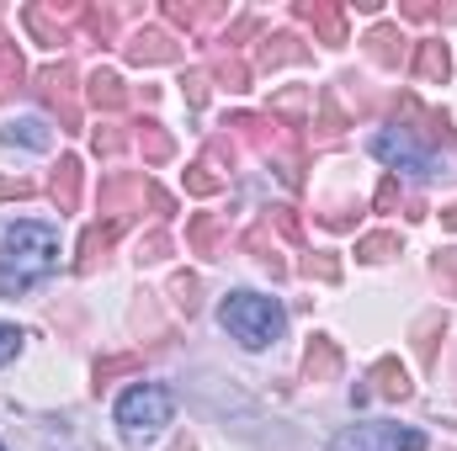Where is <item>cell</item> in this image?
Listing matches in <instances>:
<instances>
[{"mask_svg": "<svg viewBox=\"0 0 457 451\" xmlns=\"http://www.w3.org/2000/svg\"><path fill=\"white\" fill-rule=\"evenodd\" d=\"M187 244H192V255H219L224 250V218L219 213H192L187 218Z\"/></svg>", "mask_w": 457, "mask_h": 451, "instance_id": "cell-21", "label": "cell"}, {"mask_svg": "<svg viewBox=\"0 0 457 451\" xmlns=\"http://www.w3.org/2000/svg\"><path fill=\"white\" fill-rule=\"evenodd\" d=\"M203 160H208L213 170L224 165V176H228V170H234V160H239V149H234V138H228V133H213V138H208V154H203Z\"/></svg>", "mask_w": 457, "mask_h": 451, "instance_id": "cell-42", "label": "cell"}, {"mask_svg": "<svg viewBox=\"0 0 457 451\" xmlns=\"http://www.w3.org/2000/svg\"><path fill=\"white\" fill-rule=\"evenodd\" d=\"M293 11H298L303 27H314L320 43H330V48H341L345 43V11L336 5V0H298Z\"/></svg>", "mask_w": 457, "mask_h": 451, "instance_id": "cell-12", "label": "cell"}, {"mask_svg": "<svg viewBox=\"0 0 457 451\" xmlns=\"http://www.w3.org/2000/svg\"><path fill=\"white\" fill-rule=\"evenodd\" d=\"M309 107H314V91H277L271 96V107H266V117H277L282 127H309Z\"/></svg>", "mask_w": 457, "mask_h": 451, "instance_id": "cell-23", "label": "cell"}, {"mask_svg": "<svg viewBox=\"0 0 457 451\" xmlns=\"http://www.w3.org/2000/svg\"><path fill=\"white\" fill-rule=\"evenodd\" d=\"M431 276H436L442 298H457V250H436V260H431Z\"/></svg>", "mask_w": 457, "mask_h": 451, "instance_id": "cell-38", "label": "cell"}, {"mask_svg": "<svg viewBox=\"0 0 457 451\" xmlns=\"http://www.w3.org/2000/svg\"><path fill=\"white\" fill-rule=\"evenodd\" d=\"M138 133H133V144H138V154H144V165H165L170 154H176V138L154 122V117H144V122H133Z\"/></svg>", "mask_w": 457, "mask_h": 451, "instance_id": "cell-22", "label": "cell"}, {"mask_svg": "<svg viewBox=\"0 0 457 451\" xmlns=\"http://www.w3.org/2000/svg\"><path fill=\"white\" fill-rule=\"evenodd\" d=\"M144 372V356L138 350H117V356H96V366H91V388L102 393L107 382H117V377H138Z\"/></svg>", "mask_w": 457, "mask_h": 451, "instance_id": "cell-24", "label": "cell"}, {"mask_svg": "<svg viewBox=\"0 0 457 451\" xmlns=\"http://www.w3.org/2000/svg\"><path fill=\"white\" fill-rule=\"evenodd\" d=\"M361 43H367V53H372V64H383V70H399V64L410 59V48H404L410 37H404L399 27H388V21H378V27H372V32H367Z\"/></svg>", "mask_w": 457, "mask_h": 451, "instance_id": "cell-16", "label": "cell"}, {"mask_svg": "<svg viewBox=\"0 0 457 451\" xmlns=\"http://www.w3.org/2000/svg\"><path fill=\"white\" fill-rule=\"evenodd\" d=\"M224 127H234L261 160H271L287 186H303V138L293 127H282L277 117H266V112H228Z\"/></svg>", "mask_w": 457, "mask_h": 451, "instance_id": "cell-2", "label": "cell"}, {"mask_svg": "<svg viewBox=\"0 0 457 451\" xmlns=\"http://www.w3.org/2000/svg\"><path fill=\"white\" fill-rule=\"evenodd\" d=\"M367 382H372L367 393H372V398H388V404H404V398L415 393V382H410V372H404V366H399L394 356H383V361H372V377H367Z\"/></svg>", "mask_w": 457, "mask_h": 451, "instance_id": "cell-14", "label": "cell"}, {"mask_svg": "<svg viewBox=\"0 0 457 451\" xmlns=\"http://www.w3.org/2000/svg\"><path fill=\"white\" fill-rule=\"evenodd\" d=\"M447 340V319L442 314H420L415 319V356L426 361V366H436V345Z\"/></svg>", "mask_w": 457, "mask_h": 451, "instance_id": "cell-29", "label": "cell"}, {"mask_svg": "<svg viewBox=\"0 0 457 451\" xmlns=\"http://www.w3.org/2000/svg\"><path fill=\"white\" fill-rule=\"evenodd\" d=\"M372 208H378V213H394V208H399V176H383V186H378Z\"/></svg>", "mask_w": 457, "mask_h": 451, "instance_id": "cell-46", "label": "cell"}, {"mask_svg": "<svg viewBox=\"0 0 457 451\" xmlns=\"http://www.w3.org/2000/svg\"><path fill=\"white\" fill-rule=\"evenodd\" d=\"M27 197H37L27 176H0V202H27Z\"/></svg>", "mask_w": 457, "mask_h": 451, "instance_id": "cell-44", "label": "cell"}, {"mask_svg": "<svg viewBox=\"0 0 457 451\" xmlns=\"http://www.w3.org/2000/svg\"><path fill=\"white\" fill-rule=\"evenodd\" d=\"M250 32H255V16H239V21H234V27L224 32V43L234 48V43H239V37H250Z\"/></svg>", "mask_w": 457, "mask_h": 451, "instance_id": "cell-48", "label": "cell"}, {"mask_svg": "<svg viewBox=\"0 0 457 451\" xmlns=\"http://www.w3.org/2000/svg\"><path fill=\"white\" fill-rule=\"evenodd\" d=\"M170 255V234L165 228H149L144 239H138V266H154V260H165Z\"/></svg>", "mask_w": 457, "mask_h": 451, "instance_id": "cell-41", "label": "cell"}, {"mask_svg": "<svg viewBox=\"0 0 457 451\" xmlns=\"http://www.w3.org/2000/svg\"><path fill=\"white\" fill-rule=\"evenodd\" d=\"M21 80H27V64H21L16 43H11V37H0V102H11V96L21 91Z\"/></svg>", "mask_w": 457, "mask_h": 451, "instance_id": "cell-31", "label": "cell"}, {"mask_svg": "<svg viewBox=\"0 0 457 451\" xmlns=\"http://www.w3.org/2000/svg\"><path fill=\"white\" fill-rule=\"evenodd\" d=\"M336 451H426V436L410 425H351L336 436Z\"/></svg>", "mask_w": 457, "mask_h": 451, "instance_id": "cell-7", "label": "cell"}, {"mask_svg": "<svg viewBox=\"0 0 457 451\" xmlns=\"http://www.w3.org/2000/svg\"><path fill=\"white\" fill-rule=\"evenodd\" d=\"M219 324H224L245 350H266V345L282 340L287 314H282L277 298H261V292H228L224 308H219Z\"/></svg>", "mask_w": 457, "mask_h": 451, "instance_id": "cell-3", "label": "cell"}, {"mask_svg": "<svg viewBox=\"0 0 457 451\" xmlns=\"http://www.w3.org/2000/svg\"><path fill=\"white\" fill-rule=\"evenodd\" d=\"M336 372H341V345L330 335H314L309 340V350H303V382H336Z\"/></svg>", "mask_w": 457, "mask_h": 451, "instance_id": "cell-15", "label": "cell"}, {"mask_svg": "<svg viewBox=\"0 0 457 451\" xmlns=\"http://www.w3.org/2000/svg\"><path fill=\"white\" fill-rule=\"evenodd\" d=\"M32 91H37V102H43L48 112L59 117V127H64V133H75V127H80V102H75V64H70V59H59V64H43V70H37V80H32Z\"/></svg>", "mask_w": 457, "mask_h": 451, "instance_id": "cell-6", "label": "cell"}, {"mask_svg": "<svg viewBox=\"0 0 457 451\" xmlns=\"http://www.w3.org/2000/svg\"><path fill=\"white\" fill-rule=\"evenodd\" d=\"M245 250L271 271V276H287V260L277 255V239H271V224H255V228H245Z\"/></svg>", "mask_w": 457, "mask_h": 451, "instance_id": "cell-27", "label": "cell"}, {"mask_svg": "<svg viewBox=\"0 0 457 451\" xmlns=\"http://www.w3.org/2000/svg\"><path fill=\"white\" fill-rule=\"evenodd\" d=\"M410 70L426 80V86H442L447 75H453V59H447V43L442 37H426V43H415V53H410Z\"/></svg>", "mask_w": 457, "mask_h": 451, "instance_id": "cell-18", "label": "cell"}, {"mask_svg": "<svg viewBox=\"0 0 457 451\" xmlns=\"http://www.w3.org/2000/svg\"><path fill=\"white\" fill-rule=\"evenodd\" d=\"M399 250H404V244H399V234H394V228H378V234L356 239V255H361V260H372V266H378V260H394Z\"/></svg>", "mask_w": 457, "mask_h": 451, "instance_id": "cell-34", "label": "cell"}, {"mask_svg": "<svg viewBox=\"0 0 457 451\" xmlns=\"http://www.w3.org/2000/svg\"><path fill=\"white\" fill-rule=\"evenodd\" d=\"M372 154H378L383 165L415 176V181H431V176H436V160H431L415 138H404V133H378V138H372Z\"/></svg>", "mask_w": 457, "mask_h": 451, "instance_id": "cell-8", "label": "cell"}, {"mask_svg": "<svg viewBox=\"0 0 457 451\" xmlns=\"http://www.w3.org/2000/svg\"><path fill=\"white\" fill-rule=\"evenodd\" d=\"M59 266V234L48 224H16L0 239V292L21 298Z\"/></svg>", "mask_w": 457, "mask_h": 451, "instance_id": "cell-1", "label": "cell"}, {"mask_svg": "<svg viewBox=\"0 0 457 451\" xmlns=\"http://www.w3.org/2000/svg\"><path fill=\"white\" fill-rule=\"evenodd\" d=\"M208 91H213L208 70H187V75H181V96H187V107H208Z\"/></svg>", "mask_w": 457, "mask_h": 451, "instance_id": "cell-40", "label": "cell"}, {"mask_svg": "<svg viewBox=\"0 0 457 451\" xmlns=\"http://www.w3.org/2000/svg\"><path fill=\"white\" fill-rule=\"evenodd\" d=\"M345 127H351V112H341V91L325 86V91H320V127H314V133H320L325 144H336Z\"/></svg>", "mask_w": 457, "mask_h": 451, "instance_id": "cell-28", "label": "cell"}, {"mask_svg": "<svg viewBox=\"0 0 457 451\" xmlns=\"http://www.w3.org/2000/svg\"><path fill=\"white\" fill-rule=\"evenodd\" d=\"M266 224H277V234L287 239V244H303V224H298V213L293 208H271V218Z\"/></svg>", "mask_w": 457, "mask_h": 451, "instance_id": "cell-43", "label": "cell"}, {"mask_svg": "<svg viewBox=\"0 0 457 451\" xmlns=\"http://www.w3.org/2000/svg\"><path fill=\"white\" fill-rule=\"evenodd\" d=\"M117 234H122V224H112V218H102V224H91L80 234V260H75L80 276H96L102 271V260H107V250L117 244Z\"/></svg>", "mask_w": 457, "mask_h": 451, "instance_id": "cell-13", "label": "cell"}, {"mask_svg": "<svg viewBox=\"0 0 457 451\" xmlns=\"http://www.w3.org/2000/svg\"><path fill=\"white\" fill-rule=\"evenodd\" d=\"M394 122H399V133L415 138V144H453L447 112H426L415 96H399V102H394Z\"/></svg>", "mask_w": 457, "mask_h": 451, "instance_id": "cell-9", "label": "cell"}, {"mask_svg": "<svg viewBox=\"0 0 457 451\" xmlns=\"http://www.w3.org/2000/svg\"><path fill=\"white\" fill-rule=\"evenodd\" d=\"M0 451H5V447H0Z\"/></svg>", "mask_w": 457, "mask_h": 451, "instance_id": "cell-50", "label": "cell"}, {"mask_svg": "<svg viewBox=\"0 0 457 451\" xmlns=\"http://www.w3.org/2000/svg\"><path fill=\"white\" fill-rule=\"evenodd\" d=\"M144 202H149L160 218H170V213H176V202H170L149 176H107V181H102V192H96V208H102L112 224H128L133 213H144Z\"/></svg>", "mask_w": 457, "mask_h": 451, "instance_id": "cell-5", "label": "cell"}, {"mask_svg": "<svg viewBox=\"0 0 457 451\" xmlns=\"http://www.w3.org/2000/svg\"><path fill=\"white\" fill-rule=\"evenodd\" d=\"M86 102H91L96 112H122V107H128V86H122V75H117V70H91V80H86Z\"/></svg>", "mask_w": 457, "mask_h": 451, "instance_id": "cell-19", "label": "cell"}, {"mask_svg": "<svg viewBox=\"0 0 457 451\" xmlns=\"http://www.w3.org/2000/svg\"><path fill=\"white\" fill-rule=\"evenodd\" d=\"M80 176H86V170H80L75 154H64V160L54 165V176H48V197H54L59 213H75V208H80Z\"/></svg>", "mask_w": 457, "mask_h": 451, "instance_id": "cell-17", "label": "cell"}, {"mask_svg": "<svg viewBox=\"0 0 457 451\" xmlns=\"http://www.w3.org/2000/svg\"><path fill=\"white\" fill-rule=\"evenodd\" d=\"M356 218H361V202H356V208H330V213H320V224H325V228H336V234L356 228Z\"/></svg>", "mask_w": 457, "mask_h": 451, "instance_id": "cell-45", "label": "cell"}, {"mask_svg": "<svg viewBox=\"0 0 457 451\" xmlns=\"http://www.w3.org/2000/svg\"><path fill=\"white\" fill-rule=\"evenodd\" d=\"M224 11H228L224 0H208V5H197V0H165V21L181 27V32H197L203 21H219Z\"/></svg>", "mask_w": 457, "mask_h": 451, "instance_id": "cell-20", "label": "cell"}, {"mask_svg": "<svg viewBox=\"0 0 457 451\" xmlns=\"http://www.w3.org/2000/svg\"><path fill=\"white\" fill-rule=\"evenodd\" d=\"M16 350H21V330H16V324H0V366H5Z\"/></svg>", "mask_w": 457, "mask_h": 451, "instance_id": "cell-47", "label": "cell"}, {"mask_svg": "<svg viewBox=\"0 0 457 451\" xmlns=\"http://www.w3.org/2000/svg\"><path fill=\"white\" fill-rule=\"evenodd\" d=\"M128 64H176L181 59V43L165 32V27H138L128 43H122Z\"/></svg>", "mask_w": 457, "mask_h": 451, "instance_id": "cell-10", "label": "cell"}, {"mask_svg": "<svg viewBox=\"0 0 457 451\" xmlns=\"http://www.w3.org/2000/svg\"><path fill=\"white\" fill-rule=\"evenodd\" d=\"M399 16H410V21H457V5H431V0H399Z\"/></svg>", "mask_w": 457, "mask_h": 451, "instance_id": "cell-37", "label": "cell"}, {"mask_svg": "<svg viewBox=\"0 0 457 451\" xmlns=\"http://www.w3.org/2000/svg\"><path fill=\"white\" fill-rule=\"evenodd\" d=\"M309 59V48L298 43V32H271V37H261V64L266 70H277V64H303Z\"/></svg>", "mask_w": 457, "mask_h": 451, "instance_id": "cell-26", "label": "cell"}, {"mask_svg": "<svg viewBox=\"0 0 457 451\" xmlns=\"http://www.w3.org/2000/svg\"><path fill=\"white\" fill-rule=\"evenodd\" d=\"M0 144H21V149H48V127L37 122V117H21V122H11V127H0Z\"/></svg>", "mask_w": 457, "mask_h": 451, "instance_id": "cell-33", "label": "cell"}, {"mask_svg": "<svg viewBox=\"0 0 457 451\" xmlns=\"http://www.w3.org/2000/svg\"><path fill=\"white\" fill-rule=\"evenodd\" d=\"M170 393L165 388H133V393H122L117 398V430H122V441L128 447H149L165 425H170Z\"/></svg>", "mask_w": 457, "mask_h": 451, "instance_id": "cell-4", "label": "cell"}, {"mask_svg": "<svg viewBox=\"0 0 457 451\" xmlns=\"http://www.w3.org/2000/svg\"><path fill=\"white\" fill-rule=\"evenodd\" d=\"M91 43H112L117 37V11H107V5H80V21H75Z\"/></svg>", "mask_w": 457, "mask_h": 451, "instance_id": "cell-32", "label": "cell"}, {"mask_svg": "<svg viewBox=\"0 0 457 451\" xmlns=\"http://www.w3.org/2000/svg\"><path fill=\"white\" fill-rule=\"evenodd\" d=\"M21 21L32 27V37L37 43H48V48H59V43H70V32H64V21H80V5H27L21 11Z\"/></svg>", "mask_w": 457, "mask_h": 451, "instance_id": "cell-11", "label": "cell"}, {"mask_svg": "<svg viewBox=\"0 0 457 451\" xmlns=\"http://www.w3.org/2000/svg\"><path fill=\"white\" fill-rule=\"evenodd\" d=\"M170 303H176V308L192 319V314L203 308V282H197L192 271H176V276H170Z\"/></svg>", "mask_w": 457, "mask_h": 451, "instance_id": "cell-35", "label": "cell"}, {"mask_svg": "<svg viewBox=\"0 0 457 451\" xmlns=\"http://www.w3.org/2000/svg\"><path fill=\"white\" fill-rule=\"evenodd\" d=\"M303 276L309 282H341V260L325 255V250H314V255H303Z\"/></svg>", "mask_w": 457, "mask_h": 451, "instance_id": "cell-39", "label": "cell"}, {"mask_svg": "<svg viewBox=\"0 0 457 451\" xmlns=\"http://www.w3.org/2000/svg\"><path fill=\"white\" fill-rule=\"evenodd\" d=\"M442 224H447V228H457V202H453V208H442Z\"/></svg>", "mask_w": 457, "mask_h": 451, "instance_id": "cell-49", "label": "cell"}, {"mask_svg": "<svg viewBox=\"0 0 457 451\" xmlns=\"http://www.w3.org/2000/svg\"><path fill=\"white\" fill-rule=\"evenodd\" d=\"M91 149H96V154H122V149H128V127H122V122H96V127H91Z\"/></svg>", "mask_w": 457, "mask_h": 451, "instance_id": "cell-36", "label": "cell"}, {"mask_svg": "<svg viewBox=\"0 0 457 451\" xmlns=\"http://www.w3.org/2000/svg\"><path fill=\"white\" fill-rule=\"evenodd\" d=\"M181 181H187V197H219V192L228 186V176H224V170H213L208 160L187 165V170H181Z\"/></svg>", "mask_w": 457, "mask_h": 451, "instance_id": "cell-30", "label": "cell"}, {"mask_svg": "<svg viewBox=\"0 0 457 451\" xmlns=\"http://www.w3.org/2000/svg\"><path fill=\"white\" fill-rule=\"evenodd\" d=\"M208 80H219L224 91H250V64L234 53V48H219L208 59Z\"/></svg>", "mask_w": 457, "mask_h": 451, "instance_id": "cell-25", "label": "cell"}]
</instances>
